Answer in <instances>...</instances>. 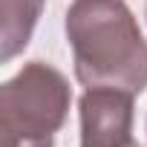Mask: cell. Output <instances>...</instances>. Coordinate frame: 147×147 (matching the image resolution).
I'll return each instance as SVG.
<instances>
[{
  "label": "cell",
  "instance_id": "cell-1",
  "mask_svg": "<svg viewBox=\"0 0 147 147\" xmlns=\"http://www.w3.org/2000/svg\"><path fill=\"white\" fill-rule=\"evenodd\" d=\"M66 40L84 87L147 90V40L124 0H75L66 9Z\"/></svg>",
  "mask_w": 147,
  "mask_h": 147
},
{
  "label": "cell",
  "instance_id": "cell-3",
  "mask_svg": "<svg viewBox=\"0 0 147 147\" xmlns=\"http://www.w3.org/2000/svg\"><path fill=\"white\" fill-rule=\"evenodd\" d=\"M81 147H124L133 141V92L87 87L78 98Z\"/></svg>",
  "mask_w": 147,
  "mask_h": 147
},
{
  "label": "cell",
  "instance_id": "cell-5",
  "mask_svg": "<svg viewBox=\"0 0 147 147\" xmlns=\"http://www.w3.org/2000/svg\"><path fill=\"white\" fill-rule=\"evenodd\" d=\"M124 147H141V144H138V141H130V144H124Z\"/></svg>",
  "mask_w": 147,
  "mask_h": 147
},
{
  "label": "cell",
  "instance_id": "cell-2",
  "mask_svg": "<svg viewBox=\"0 0 147 147\" xmlns=\"http://www.w3.org/2000/svg\"><path fill=\"white\" fill-rule=\"evenodd\" d=\"M72 87L61 69L43 61L23 63L0 87V141L3 147H55L66 124Z\"/></svg>",
  "mask_w": 147,
  "mask_h": 147
},
{
  "label": "cell",
  "instance_id": "cell-4",
  "mask_svg": "<svg viewBox=\"0 0 147 147\" xmlns=\"http://www.w3.org/2000/svg\"><path fill=\"white\" fill-rule=\"evenodd\" d=\"M46 0H0V61L9 63L18 58L43 15Z\"/></svg>",
  "mask_w": 147,
  "mask_h": 147
}]
</instances>
